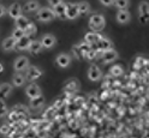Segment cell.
Masks as SVG:
<instances>
[{"label":"cell","instance_id":"obj_29","mask_svg":"<svg viewBox=\"0 0 149 138\" xmlns=\"http://www.w3.org/2000/svg\"><path fill=\"white\" fill-rule=\"evenodd\" d=\"M111 75H112V76H114V77L122 76V75H123V69L120 67L119 65L112 66V69H111Z\"/></svg>","mask_w":149,"mask_h":138},{"label":"cell","instance_id":"obj_3","mask_svg":"<svg viewBox=\"0 0 149 138\" xmlns=\"http://www.w3.org/2000/svg\"><path fill=\"white\" fill-rule=\"evenodd\" d=\"M28 67H29V59L26 57H18L13 62V69L17 72L28 70Z\"/></svg>","mask_w":149,"mask_h":138},{"label":"cell","instance_id":"obj_35","mask_svg":"<svg viewBox=\"0 0 149 138\" xmlns=\"http://www.w3.org/2000/svg\"><path fill=\"white\" fill-rule=\"evenodd\" d=\"M100 3L105 6H111V5H114V0H101Z\"/></svg>","mask_w":149,"mask_h":138},{"label":"cell","instance_id":"obj_40","mask_svg":"<svg viewBox=\"0 0 149 138\" xmlns=\"http://www.w3.org/2000/svg\"><path fill=\"white\" fill-rule=\"evenodd\" d=\"M6 15V8L4 7V5H1V16Z\"/></svg>","mask_w":149,"mask_h":138},{"label":"cell","instance_id":"obj_24","mask_svg":"<svg viewBox=\"0 0 149 138\" xmlns=\"http://www.w3.org/2000/svg\"><path fill=\"white\" fill-rule=\"evenodd\" d=\"M42 43H41V41H31V43H30V47H29V51L30 53H33V54H37L41 49H42Z\"/></svg>","mask_w":149,"mask_h":138},{"label":"cell","instance_id":"obj_18","mask_svg":"<svg viewBox=\"0 0 149 138\" xmlns=\"http://www.w3.org/2000/svg\"><path fill=\"white\" fill-rule=\"evenodd\" d=\"M15 24H16V28H18V29H22V30H24L25 31V29L28 26H29V24H30V22H29V19L25 17V16H21V17H18L17 19L15 21Z\"/></svg>","mask_w":149,"mask_h":138},{"label":"cell","instance_id":"obj_21","mask_svg":"<svg viewBox=\"0 0 149 138\" xmlns=\"http://www.w3.org/2000/svg\"><path fill=\"white\" fill-rule=\"evenodd\" d=\"M12 93V85L8 84V83H3L0 85V94H1V97L3 98H6L11 95Z\"/></svg>","mask_w":149,"mask_h":138},{"label":"cell","instance_id":"obj_5","mask_svg":"<svg viewBox=\"0 0 149 138\" xmlns=\"http://www.w3.org/2000/svg\"><path fill=\"white\" fill-rule=\"evenodd\" d=\"M42 76V71L37 66H29L26 70V79L28 80H36Z\"/></svg>","mask_w":149,"mask_h":138},{"label":"cell","instance_id":"obj_22","mask_svg":"<svg viewBox=\"0 0 149 138\" xmlns=\"http://www.w3.org/2000/svg\"><path fill=\"white\" fill-rule=\"evenodd\" d=\"M25 80H26V76H23L22 73H19V72L15 73L13 77H12V82H13L15 87H22L25 83Z\"/></svg>","mask_w":149,"mask_h":138},{"label":"cell","instance_id":"obj_4","mask_svg":"<svg viewBox=\"0 0 149 138\" xmlns=\"http://www.w3.org/2000/svg\"><path fill=\"white\" fill-rule=\"evenodd\" d=\"M138 11H139V19H141L142 23H146L147 21H149V3L142 1L139 4Z\"/></svg>","mask_w":149,"mask_h":138},{"label":"cell","instance_id":"obj_6","mask_svg":"<svg viewBox=\"0 0 149 138\" xmlns=\"http://www.w3.org/2000/svg\"><path fill=\"white\" fill-rule=\"evenodd\" d=\"M25 94L29 98H34V97H37L41 95V90H40V87L35 84V83H31L29 84L26 88H25Z\"/></svg>","mask_w":149,"mask_h":138},{"label":"cell","instance_id":"obj_1","mask_svg":"<svg viewBox=\"0 0 149 138\" xmlns=\"http://www.w3.org/2000/svg\"><path fill=\"white\" fill-rule=\"evenodd\" d=\"M55 17L57 16L54 13V10L53 8H48V7H42L36 13L37 21H40V22H49V21L54 19Z\"/></svg>","mask_w":149,"mask_h":138},{"label":"cell","instance_id":"obj_27","mask_svg":"<svg viewBox=\"0 0 149 138\" xmlns=\"http://www.w3.org/2000/svg\"><path fill=\"white\" fill-rule=\"evenodd\" d=\"M25 36V31L24 30H22V29H18V28H16V29L13 30V33H12V37L15 39V40H21V39H23Z\"/></svg>","mask_w":149,"mask_h":138},{"label":"cell","instance_id":"obj_36","mask_svg":"<svg viewBox=\"0 0 149 138\" xmlns=\"http://www.w3.org/2000/svg\"><path fill=\"white\" fill-rule=\"evenodd\" d=\"M18 119H19V118L17 117V113L16 112H13V113L10 114V120L11 121H18Z\"/></svg>","mask_w":149,"mask_h":138},{"label":"cell","instance_id":"obj_26","mask_svg":"<svg viewBox=\"0 0 149 138\" xmlns=\"http://www.w3.org/2000/svg\"><path fill=\"white\" fill-rule=\"evenodd\" d=\"M72 54H73V57L76 58V59H83L84 58V54L82 53L81 48H79V44H74L73 47H72Z\"/></svg>","mask_w":149,"mask_h":138},{"label":"cell","instance_id":"obj_10","mask_svg":"<svg viewBox=\"0 0 149 138\" xmlns=\"http://www.w3.org/2000/svg\"><path fill=\"white\" fill-rule=\"evenodd\" d=\"M79 16L78 4H68L66 6V17L68 19H74Z\"/></svg>","mask_w":149,"mask_h":138},{"label":"cell","instance_id":"obj_9","mask_svg":"<svg viewBox=\"0 0 149 138\" xmlns=\"http://www.w3.org/2000/svg\"><path fill=\"white\" fill-rule=\"evenodd\" d=\"M7 13H8V16H10L11 18H13V19L16 21L18 17L22 16V6L18 3H13L10 7H8Z\"/></svg>","mask_w":149,"mask_h":138},{"label":"cell","instance_id":"obj_34","mask_svg":"<svg viewBox=\"0 0 149 138\" xmlns=\"http://www.w3.org/2000/svg\"><path fill=\"white\" fill-rule=\"evenodd\" d=\"M63 1H60V0H49V1H48V4L54 8V7H57L58 5H60Z\"/></svg>","mask_w":149,"mask_h":138},{"label":"cell","instance_id":"obj_30","mask_svg":"<svg viewBox=\"0 0 149 138\" xmlns=\"http://www.w3.org/2000/svg\"><path fill=\"white\" fill-rule=\"evenodd\" d=\"M129 1L127 0H116L114 1V5L119 8V10H125V8L129 6Z\"/></svg>","mask_w":149,"mask_h":138},{"label":"cell","instance_id":"obj_37","mask_svg":"<svg viewBox=\"0 0 149 138\" xmlns=\"http://www.w3.org/2000/svg\"><path fill=\"white\" fill-rule=\"evenodd\" d=\"M0 106H1V117H4V114L6 113V106L3 100H1V102H0Z\"/></svg>","mask_w":149,"mask_h":138},{"label":"cell","instance_id":"obj_39","mask_svg":"<svg viewBox=\"0 0 149 138\" xmlns=\"http://www.w3.org/2000/svg\"><path fill=\"white\" fill-rule=\"evenodd\" d=\"M143 64H144V62H143V59H142V58H137V66H138V67L142 66Z\"/></svg>","mask_w":149,"mask_h":138},{"label":"cell","instance_id":"obj_16","mask_svg":"<svg viewBox=\"0 0 149 138\" xmlns=\"http://www.w3.org/2000/svg\"><path fill=\"white\" fill-rule=\"evenodd\" d=\"M96 48H97V51H101L102 53H104V52H106V51L112 49V42H111V40H108L107 37H102V39L100 40V42L96 44Z\"/></svg>","mask_w":149,"mask_h":138},{"label":"cell","instance_id":"obj_15","mask_svg":"<svg viewBox=\"0 0 149 138\" xmlns=\"http://www.w3.org/2000/svg\"><path fill=\"white\" fill-rule=\"evenodd\" d=\"M66 6H68V4H65V3L63 1L60 5H58L57 7L53 8L55 16L59 17L60 19H66V18H68V17H66Z\"/></svg>","mask_w":149,"mask_h":138},{"label":"cell","instance_id":"obj_13","mask_svg":"<svg viewBox=\"0 0 149 138\" xmlns=\"http://www.w3.org/2000/svg\"><path fill=\"white\" fill-rule=\"evenodd\" d=\"M30 43H31L30 36L25 35L23 39H21V40H18V41H17V44H16V49H18V51L29 49V47H30Z\"/></svg>","mask_w":149,"mask_h":138},{"label":"cell","instance_id":"obj_7","mask_svg":"<svg viewBox=\"0 0 149 138\" xmlns=\"http://www.w3.org/2000/svg\"><path fill=\"white\" fill-rule=\"evenodd\" d=\"M41 43L43 46V48H52L55 46V43H57V39H55V36L52 35V34H46L42 36V40H41Z\"/></svg>","mask_w":149,"mask_h":138},{"label":"cell","instance_id":"obj_17","mask_svg":"<svg viewBox=\"0 0 149 138\" xmlns=\"http://www.w3.org/2000/svg\"><path fill=\"white\" fill-rule=\"evenodd\" d=\"M16 44H17V40H15L12 36H10V37H6L4 41H3V44L1 47L4 51L8 52V51H12L16 48Z\"/></svg>","mask_w":149,"mask_h":138},{"label":"cell","instance_id":"obj_38","mask_svg":"<svg viewBox=\"0 0 149 138\" xmlns=\"http://www.w3.org/2000/svg\"><path fill=\"white\" fill-rule=\"evenodd\" d=\"M7 132H8V126L3 125V126H1V133H3V135H6Z\"/></svg>","mask_w":149,"mask_h":138},{"label":"cell","instance_id":"obj_23","mask_svg":"<svg viewBox=\"0 0 149 138\" xmlns=\"http://www.w3.org/2000/svg\"><path fill=\"white\" fill-rule=\"evenodd\" d=\"M23 11L24 12H34V11H39V3L37 1H26L23 6Z\"/></svg>","mask_w":149,"mask_h":138},{"label":"cell","instance_id":"obj_32","mask_svg":"<svg viewBox=\"0 0 149 138\" xmlns=\"http://www.w3.org/2000/svg\"><path fill=\"white\" fill-rule=\"evenodd\" d=\"M79 48H81L82 53L84 54V58H86L87 53H88V52L91 49V46H90V44H88L87 42H84V41H83V42H81V43H79Z\"/></svg>","mask_w":149,"mask_h":138},{"label":"cell","instance_id":"obj_2","mask_svg":"<svg viewBox=\"0 0 149 138\" xmlns=\"http://www.w3.org/2000/svg\"><path fill=\"white\" fill-rule=\"evenodd\" d=\"M89 26L94 31H100L105 26V17L102 15H93L89 19Z\"/></svg>","mask_w":149,"mask_h":138},{"label":"cell","instance_id":"obj_19","mask_svg":"<svg viewBox=\"0 0 149 138\" xmlns=\"http://www.w3.org/2000/svg\"><path fill=\"white\" fill-rule=\"evenodd\" d=\"M43 103H45V98H43L42 95L37 96V97H34V98H30V101H29V106L33 109H37V108L42 107Z\"/></svg>","mask_w":149,"mask_h":138},{"label":"cell","instance_id":"obj_31","mask_svg":"<svg viewBox=\"0 0 149 138\" xmlns=\"http://www.w3.org/2000/svg\"><path fill=\"white\" fill-rule=\"evenodd\" d=\"M78 10H79V15H86V13H88V11H89V5H88V3L83 1V3L78 4Z\"/></svg>","mask_w":149,"mask_h":138},{"label":"cell","instance_id":"obj_11","mask_svg":"<svg viewBox=\"0 0 149 138\" xmlns=\"http://www.w3.org/2000/svg\"><path fill=\"white\" fill-rule=\"evenodd\" d=\"M118 58V53L116 49H109V51H106L101 54V60L104 61V62H112V61H114L116 59Z\"/></svg>","mask_w":149,"mask_h":138},{"label":"cell","instance_id":"obj_33","mask_svg":"<svg viewBox=\"0 0 149 138\" xmlns=\"http://www.w3.org/2000/svg\"><path fill=\"white\" fill-rule=\"evenodd\" d=\"M35 31H36L35 25H34L33 23H30V24H29V26H28L26 29H25V35L29 36V35H31V34H35Z\"/></svg>","mask_w":149,"mask_h":138},{"label":"cell","instance_id":"obj_12","mask_svg":"<svg viewBox=\"0 0 149 138\" xmlns=\"http://www.w3.org/2000/svg\"><path fill=\"white\" fill-rule=\"evenodd\" d=\"M70 57L68 54H65V53H61V54H59L58 57H57V59H55V64L59 66V67H61V69H64V67H68L69 65H70Z\"/></svg>","mask_w":149,"mask_h":138},{"label":"cell","instance_id":"obj_20","mask_svg":"<svg viewBox=\"0 0 149 138\" xmlns=\"http://www.w3.org/2000/svg\"><path fill=\"white\" fill-rule=\"evenodd\" d=\"M117 21L122 24H125L130 21V13L126 10H119L117 13Z\"/></svg>","mask_w":149,"mask_h":138},{"label":"cell","instance_id":"obj_28","mask_svg":"<svg viewBox=\"0 0 149 138\" xmlns=\"http://www.w3.org/2000/svg\"><path fill=\"white\" fill-rule=\"evenodd\" d=\"M96 46V44H95ZM95 46H91V49L87 53V55H86V58L87 59H90V60H94L96 57H97V48L95 47Z\"/></svg>","mask_w":149,"mask_h":138},{"label":"cell","instance_id":"obj_25","mask_svg":"<svg viewBox=\"0 0 149 138\" xmlns=\"http://www.w3.org/2000/svg\"><path fill=\"white\" fill-rule=\"evenodd\" d=\"M77 87H78V83L76 79H70L66 84L64 85L65 90H69V91H74V90H77Z\"/></svg>","mask_w":149,"mask_h":138},{"label":"cell","instance_id":"obj_8","mask_svg":"<svg viewBox=\"0 0 149 138\" xmlns=\"http://www.w3.org/2000/svg\"><path fill=\"white\" fill-rule=\"evenodd\" d=\"M102 37H104V36H101L100 34L91 31V33L86 34V36H84V42H87V43L90 44V46H95V44H97V43L100 42V40H101Z\"/></svg>","mask_w":149,"mask_h":138},{"label":"cell","instance_id":"obj_14","mask_svg":"<svg viewBox=\"0 0 149 138\" xmlns=\"http://www.w3.org/2000/svg\"><path fill=\"white\" fill-rule=\"evenodd\" d=\"M101 77V71L100 69L96 66V65H91L88 70V78L93 82H95V80H99Z\"/></svg>","mask_w":149,"mask_h":138}]
</instances>
